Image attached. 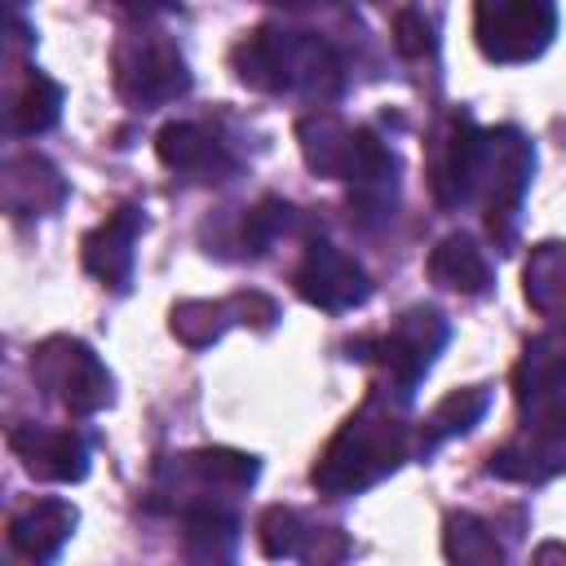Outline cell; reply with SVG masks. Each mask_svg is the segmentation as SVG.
<instances>
[{"instance_id": "1", "label": "cell", "mask_w": 566, "mask_h": 566, "mask_svg": "<svg viewBox=\"0 0 566 566\" xmlns=\"http://www.w3.org/2000/svg\"><path fill=\"white\" fill-rule=\"evenodd\" d=\"M407 398L411 394L402 389L389 394V385H380L345 420V429L332 438V447L314 464V486L323 495H354L402 464V455L411 451V424L402 416Z\"/></svg>"}, {"instance_id": "2", "label": "cell", "mask_w": 566, "mask_h": 566, "mask_svg": "<svg viewBox=\"0 0 566 566\" xmlns=\"http://www.w3.org/2000/svg\"><path fill=\"white\" fill-rule=\"evenodd\" d=\"M239 80L261 93H305V97H332L340 93V57L327 40L310 31H283L261 27L234 49Z\"/></svg>"}, {"instance_id": "3", "label": "cell", "mask_w": 566, "mask_h": 566, "mask_svg": "<svg viewBox=\"0 0 566 566\" xmlns=\"http://www.w3.org/2000/svg\"><path fill=\"white\" fill-rule=\"evenodd\" d=\"M535 168V150L522 133L513 128H495L482 133V159H478V177H473V195H482L486 203V230L509 243L513 239V221L522 208V190L531 181Z\"/></svg>"}, {"instance_id": "4", "label": "cell", "mask_w": 566, "mask_h": 566, "mask_svg": "<svg viewBox=\"0 0 566 566\" xmlns=\"http://www.w3.org/2000/svg\"><path fill=\"white\" fill-rule=\"evenodd\" d=\"M442 345H447V323H442V314L416 305V310H407L389 332L354 340V345H349V358H371V363H380V371L389 376V385L402 389V394H411V389L420 385V376L429 371V363H433V354H438Z\"/></svg>"}, {"instance_id": "5", "label": "cell", "mask_w": 566, "mask_h": 566, "mask_svg": "<svg viewBox=\"0 0 566 566\" xmlns=\"http://www.w3.org/2000/svg\"><path fill=\"white\" fill-rule=\"evenodd\" d=\"M115 84L128 102H137L142 111H155V106H164L190 88V71H186V57L177 53L172 40H164L159 31H142V35L119 40Z\"/></svg>"}, {"instance_id": "6", "label": "cell", "mask_w": 566, "mask_h": 566, "mask_svg": "<svg viewBox=\"0 0 566 566\" xmlns=\"http://www.w3.org/2000/svg\"><path fill=\"white\" fill-rule=\"evenodd\" d=\"M31 376L44 394H53L66 411L88 416L111 402V376L97 354L71 336H53L31 354Z\"/></svg>"}, {"instance_id": "7", "label": "cell", "mask_w": 566, "mask_h": 566, "mask_svg": "<svg viewBox=\"0 0 566 566\" xmlns=\"http://www.w3.org/2000/svg\"><path fill=\"white\" fill-rule=\"evenodd\" d=\"M557 27L553 0H478V44L491 62H526L535 57Z\"/></svg>"}, {"instance_id": "8", "label": "cell", "mask_w": 566, "mask_h": 566, "mask_svg": "<svg viewBox=\"0 0 566 566\" xmlns=\"http://www.w3.org/2000/svg\"><path fill=\"white\" fill-rule=\"evenodd\" d=\"M566 469V398L531 402L526 429L491 455V473L513 482H539Z\"/></svg>"}, {"instance_id": "9", "label": "cell", "mask_w": 566, "mask_h": 566, "mask_svg": "<svg viewBox=\"0 0 566 566\" xmlns=\"http://www.w3.org/2000/svg\"><path fill=\"white\" fill-rule=\"evenodd\" d=\"M296 292H301L310 305L340 314V310L363 305V301H367V292H371V283H367V274L358 270V261H354V256H345L340 248H332V243L314 239V243L305 248L301 270H296Z\"/></svg>"}, {"instance_id": "10", "label": "cell", "mask_w": 566, "mask_h": 566, "mask_svg": "<svg viewBox=\"0 0 566 566\" xmlns=\"http://www.w3.org/2000/svg\"><path fill=\"white\" fill-rule=\"evenodd\" d=\"M155 150H159V159H164L172 172L195 177V181H226V177L234 172V155H230V146H226L212 128L190 124V119L159 128Z\"/></svg>"}, {"instance_id": "11", "label": "cell", "mask_w": 566, "mask_h": 566, "mask_svg": "<svg viewBox=\"0 0 566 566\" xmlns=\"http://www.w3.org/2000/svg\"><path fill=\"white\" fill-rule=\"evenodd\" d=\"M261 323V327H270L274 318H279V310H274V301L270 296H261V292H239V296H226V301H186V305H177L172 310V332L186 340V345H208V340H217L230 323Z\"/></svg>"}, {"instance_id": "12", "label": "cell", "mask_w": 566, "mask_h": 566, "mask_svg": "<svg viewBox=\"0 0 566 566\" xmlns=\"http://www.w3.org/2000/svg\"><path fill=\"white\" fill-rule=\"evenodd\" d=\"M9 447L27 460V469L35 478L49 482H80L88 473V442L71 429H40V424H22L9 433Z\"/></svg>"}, {"instance_id": "13", "label": "cell", "mask_w": 566, "mask_h": 566, "mask_svg": "<svg viewBox=\"0 0 566 566\" xmlns=\"http://www.w3.org/2000/svg\"><path fill=\"white\" fill-rule=\"evenodd\" d=\"M137 234H142V208H133V203L115 208L84 239V265H88V274H97L102 283H111L115 292H124L128 279H133V243H137Z\"/></svg>"}, {"instance_id": "14", "label": "cell", "mask_w": 566, "mask_h": 566, "mask_svg": "<svg viewBox=\"0 0 566 566\" xmlns=\"http://www.w3.org/2000/svg\"><path fill=\"white\" fill-rule=\"evenodd\" d=\"M75 531V509L66 500H35L9 517V544L27 562H49Z\"/></svg>"}, {"instance_id": "15", "label": "cell", "mask_w": 566, "mask_h": 566, "mask_svg": "<svg viewBox=\"0 0 566 566\" xmlns=\"http://www.w3.org/2000/svg\"><path fill=\"white\" fill-rule=\"evenodd\" d=\"M4 208L13 217H40V212H53L62 199H66V181L57 177V168L40 155H13L4 164Z\"/></svg>"}, {"instance_id": "16", "label": "cell", "mask_w": 566, "mask_h": 566, "mask_svg": "<svg viewBox=\"0 0 566 566\" xmlns=\"http://www.w3.org/2000/svg\"><path fill=\"white\" fill-rule=\"evenodd\" d=\"M566 394V318L548 332H539L522 363H517V398L522 402H544Z\"/></svg>"}, {"instance_id": "17", "label": "cell", "mask_w": 566, "mask_h": 566, "mask_svg": "<svg viewBox=\"0 0 566 566\" xmlns=\"http://www.w3.org/2000/svg\"><path fill=\"white\" fill-rule=\"evenodd\" d=\"M486 407H491V389H482V385L447 394L420 424H411V451H424V455H429V451L442 447L447 438L469 433V429L486 416Z\"/></svg>"}, {"instance_id": "18", "label": "cell", "mask_w": 566, "mask_h": 566, "mask_svg": "<svg viewBox=\"0 0 566 566\" xmlns=\"http://www.w3.org/2000/svg\"><path fill=\"white\" fill-rule=\"evenodd\" d=\"M429 274H433V283H442L451 292H469V296L491 287V261L482 256V248L469 234H447L429 252Z\"/></svg>"}, {"instance_id": "19", "label": "cell", "mask_w": 566, "mask_h": 566, "mask_svg": "<svg viewBox=\"0 0 566 566\" xmlns=\"http://www.w3.org/2000/svg\"><path fill=\"white\" fill-rule=\"evenodd\" d=\"M332 535L336 531L310 526L296 509H265V517H261V548L270 557H305V562L336 557L332 548H323V539H332Z\"/></svg>"}, {"instance_id": "20", "label": "cell", "mask_w": 566, "mask_h": 566, "mask_svg": "<svg viewBox=\"0 0 566 566\" xmlns=\"http://www.w3.org/2000/svg\"><path fill=\"white\" fill-rule=\"evenodd\" d=\"M526 301L544 318H566V243H539L526 261Z\"/></svg>"}, {"instance_id": "21", "label": "cell", "mask_w": 566, "mask_h": 566, "mask_svg": "<svg viewBox=\"0 0 566 566\" xmlns=\"http://www.w3.org/2000/svg\"><path fill=\"white\" fill-rule=\"evenodd\" d=\"M57 115H62V88H57L49 75L31 71V75H27V84L18 88L13 106H9V133L35 137V133L53 128V124H57Z\"/></svg>"}, {"instance_id": "22", "label": "cell", "mask_w": 566, "mask_h": 566, "mask_svg": "<svg viewBox=\"0 0 566 566\" xmlns=\"http://www.w3.org/2000/svg\"><path fill=\"white\" fill-rule=\"evenodd\" d=\"M447 557H455V562H500L504 548H500L495 531H491L482 517L455 513V517L447 522Z\"/></svg>"}, {"instance_id": "23", "label": "cell", "mask_w": 566, "mask_h": 566, "mask_svg": "<svg viewBox=\"0 0 566 566\" xmlns=\"http://www.w3.org/2000/svg\"><path fill=\"white\" fill-rule=\"evenodd\" d=\"M394 35H398V49H402L407 57H429V53L438 49V40H433V22H429V18H420L416 9L398 13Z\"/></svg>"}, {"instance_id": "24", "label": "cell", "mask_w": 566, "mask_h": 566, "mask_svg": "<svg viewBox=\"0 0 566 566\" xmlns=\"http://www.w3.org/2000/svg\"><path fill=\"white\" fill-rule=\"evenodd\" d=\"M119 4H124V9H133V13H142V18H146V13H159V9H177V4H181V0H119Z\"/></svg>"}, {"instance_id": "25", "label": "cell", "mask_w": 566, "mask_h": 566, "mask_svg": "<svg viewBox=\"0 0 566 566\" xmlns=\"http://www.w3.org/2000/svg\"><path fill=\"white\" fill-rule=\"evenodd\" d=\"M279 4H296V0H279Z\"/></svg>"}]
</instances>
